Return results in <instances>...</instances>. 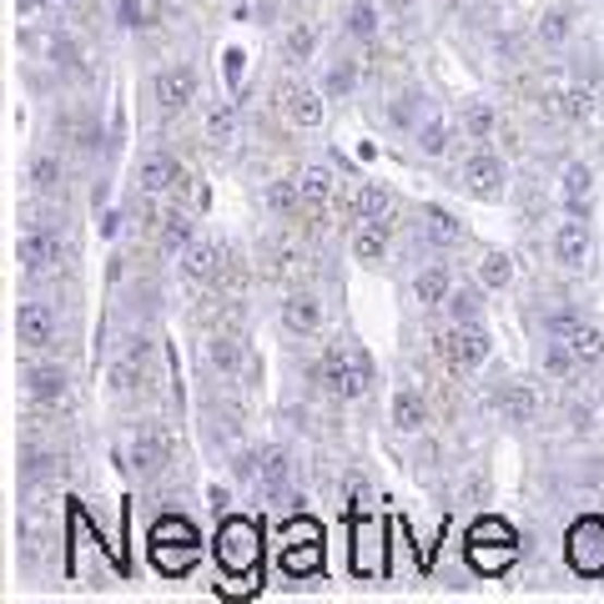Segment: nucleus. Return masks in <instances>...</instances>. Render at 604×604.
I'll return each mask as SVG.
<instances>
[{
	"mask_svg": "<svg viewBox=\"0 0 604 604\" xmlns=\"http://www.w3.org/2000/svg\"><path fill=\"white\" fill-rule=\"evenodd\" d=\"M217 569L232 579H257L263 569V524L247 514H227L217 524Z\"/></svg>",
	"mask_w": 604,
	"mask_h": 604,
	"instance_id": "f257e3e1",
	"label": "nucleus"
},
{
	"mask_svg": "<svg viewBox=\"0 0 604 604\" xmlns=\"http://www.w3.org/2000/svg\"><path fill=\"white\" fill-rule=\"evenodd\" d=\"M146 554H152V565L161 569L167 579L186 575V569L197 565V554H202V539L197 529L186 524L182 514H167V519H157L152 524V539H146Z\"/></svg>",
	"mask_w": 604,
	"mask_h": 604,
	"instance_id": "f03ea898",
	"label": "nucleus"
},
{
	"mask_svg": "<svg viewBox=\"0 0 604 604\" xmlns=\"http://www.w3.org/2000/svg\"><path fill=\"white\" fill-rule=\"evenodd\" d=\"M463 554H469V565L479 569V575H504V569L519 559V534H514V524H504V519H479V524L469 529V539H463Z\"/></svg>",
	"mask_w": 604,
	"mask_h": 604,
	"instance_id": "7ed1b4c3",
	"label": "nucleus"
},
{
	"mask_svg": "<svg viewBox=\"0 0 604 604\" xmlns=\"http://www.w3.org/2000/svg\"><path fill=\"white\" fill-rule=\"evenodd\" d=\"M317 383L328 388L333 398H342V403H353V398L369 394L373 383V363L358 348H342V342H333L328 353H323V369H317Z\"/></svg>",
	"mask_w": 604,
	"mask_h": 604,
	"instance_id": "20e7f679",
	"label": "nucleus"
},
{
	"mask_svg": "<svg viewBox=\"0 0 604 604\" xmlns=\"http://www.w3.org/2000/svg\"><path fill=\"white\" fill-rule=\"evenodd\" d=\"M565 559L579 579H604V519L600 514H584L575 519L565 534Z\"/></svg>",
	"mask_w": 604,
	"mask_h": 604,
	"instance_id": "39448f33",
	"label": "nucleus"
},
{
	"mask_svg": "<svg viewBox=\"0 0 604 604\" xmlns=\"http://www.w3.org/2000/svg\"><path fill=\"white\" fill-rule=\"evenodd\" d=\"M544 338H559V342H569V353L579 358V369H594L604 358V328L600 323H584L579 313H549L544 317Z\"/></svg>",
	"mask_w": 604,
	"mask_h": 604,
	"instance_id": "423d86ee",
	"label": "nucleus"
},
{
	"mask_svg": "<svg viewBox=\"0 0 604 604\" xmlns=\"http://www.w3.org/2000/svg\"><path fill=\"white\" fill-rule=\"evenodd\" d=\"M15 263L26 267L31 277L51 273V267L67 263V242H61V232H56V227L36 222V227H26V232L15 237Z\"/></svg>",
	"mask_w": 604,
	"mask_h": 604,
	"instance_id": "0eeeda50",
	"label": "nucleus"
},
{
	"mask_svg": "<svg viewBox=\"0 0 604 604\" xmlns=\"http://www.w3.org/2000/svg\"><path fill=\"white\" fill-rule=\"evenodd\" d=\"M459 182L469 186L479 202H499L504 197V186H509V167H504L488 146H479L473 157H463V167H459Z\"/></svg>",
	"mask_w": 604,
	"mask_h": 604,
	"instance_id": "6e6552de",
	"label": "nucleus"
},
{
	"mask_svg": "<svg viewBox=\"0 0 604 604\" xmlns=\"http://www.w3.org/2000/svg\"><path fill=\"white\" fill-rule=\"evenodd\" d=\"M15 342L31 348V353L51 348V342H56V307H51V302L21 298V307H15Z\"/></svg>",
	"mask_w": 604,
	"mask_h": 604,
	"instance_id": "1a4fd4ad",
	"label": "nucleus"
},
{
	"mask_svg": "<svg viewBox=\"0 0 604 604\" xmlns=\"http://www.w3.org/2000/svg\"><path fill=\"white\" fill-rule=\"evenodd\" d=\"M488 348H494V342H488L484 323H454V328H448V338H444V358H448V363H454L459 373H473V369H479V363L488 358Z\"/></svg>",
	"mask_w": 604,
	"mask_h": 604,
	"instance_id": "9d476101",
	"label": "nucleus"
},
{
	"mask_svg": "<svg viewBox=\"0 0 604 604\" xmlns=\"http://www.w3.org/2000/svg\"><path fill=\"white\" fill-rule=\"evenodd\" d=\"M323 96L317 86H307V81H288L282 92H277V106H282V117L298 126V132H317L323 126Z\"/></svg>",
	"mask_w": 604,
	"mask_h": 604,
	"instance_id": "9b49d317",
	"label": "nucleus"
},
{
	"mask_svg": "<svg viewBox=\"0 0 604 604\" xmlns=\"http://www.w3.org/2000/svg\"><path fill=\"white\" fill-rule=\"evenodd\" d=\"M197 86H202V76L192 61H171L157 76V106L161 111H186V106L197 101Z\"/></svg>",
	"mask_w": 604,
	"mask_h": 604,
	"instance_id": "f8f14e48",
	"label": "nucleus"
},
{
	"mask_svg": "<svg viewBox=\"0 0 604 604\" xmlns=\"http://www.w3.org/2000/svg\"><path fill=\"white\" fill-rule=\"evenodd\" d=\"M590 252H594V237H590L584 212H569V222H559V232H554V257H559V267L579 273V267L590 263Z\"/></svg>",
	"mask_w": 604,
	"mask_h": 604,
	"instance_id": "ddd939ff",
	"label": "nucleus"
},
{
	"mask_svg": "<svg viewBox=\"0 0 604 604\" xmlns=\"http://www.w3.org/2000/svg\"><path fill=\"white\" fill-rule=\"evenodd\" d=\"M167 459H171L167 434H161L157 423H142V428L132 434V469L142 473V479H152V473L167 469Z\"/></svg>",
	"mask_w": 604,
	"mask_h": 604,
	"instance_id": "4468645a",
	"label": "nucleus"
},
{
	"mask_svg": "<svg viewBox=\"0 0 604 604\" xmlns=\"http://www.w3.org/2000/svg\"><path fill=\"white\" fill-rule=\"evenodd\" d=\"M282 569H288L292 579H298V575H317V569H323V539H317L313 524L292 529V544L282 549Z\"/></svg>",
	"mask_w": 604,
	"mask_h": 604,
	"instance_id": "2eb2a0df",
	"label": "nucleus"
},
{
	"mask_svg": "<svg viewBox=\"0 0 604 604\" xmlns=\"http://www.w3.org/2000/svg\"><path fill=\"white\" fill-rule=\"evenodd\" d=\"M21 383H26V394L36 398V403H67L71 398V373L56 369V363H40V369H26L21 373Z\"/></svg>",
	"mask_w": 604,
	"mask_h": 604,
	"instance_id": "dca6fc26",
	"label": "nucleus"
},
{
	"mask_svg": "<svg viewBox=\"0 0 604 604\" xmlns=\"http://www.w3.org/2000/svg\"><path fill=\"white\" fill-rule=\"evenodd\" d=\"M282 328H288L292 338H313V333L323 328V302H317V292H288V302H282Z\"/></svg>",
	"mask_w": 604,
	"mask_h": 604,
	"instance_id": "f3484780",
	"label": "nucleus"
},
{
	"mask_svg": "<svg viewBox=\"0 0 604 604\" xmlns=\"http://www.w3.org/2000/svg\"><path fill=\"white\" fill-rule=\"evenodd\" d=\"M182 177L186 171L177 167V157H167V152H146L142 167H136V186L152 192V197H157V192H171V186H182Z\"/></svg>",
	"mask_w": 604,
	"mask_h": 604,
	"instance_id": "a211bd4d",
	"label": "nucleus"
},
{
	"mask_svg": "<svg viewBox=\"0 0 604 604\" xmlns=\"http://www.w3.org/2000/svg\"><path fill=\"white\" fill-rule=\"evenodd\" d=\"M494 403H499V419L514 423V428H529V423L539 419V398H534L529 383H504Z\"/></svg>",
	"mask_w": 604,
	"mask_h": 604,
	"instance_id": "6ab92c4d",
	"label": "nucleus"
},
{
	"mask_svg": "<svg viewBox=\"0 0 604 604\" xmlns=\"http://www.w3.org/2000/svg\"><path fill=\"white\" fill-rule=\"evenodd\" d=\"M559 202H565L569 212H590L594 202V167L590 161H569L565 177H559Z\"/></svg>",
	"mask_w": 604,
	"mask_h": 604,
	"instance_id": "aec40b11",
	"label": "nucleus"
},
{
	"mask_svg": "<svg viewBox=\"0 0 604 604\" xmlns=\"http://www.w3.org/2000/svg\"><path fill=\"white\" fill-rule=\"evenodd\" d=\"M448 142H454V121H448L444 111H423V121L413 126V146H419L428 161H438L448 152Z\"/></svg>",
	"mask_w": 604,
	"mask_h": 604,
	"instance_id": "412c9836",
	"label": "nucleus"
},
{
	"mask_svg": "<svg viewBox=\"0 0 604 604\" xmlns=\"http://www.w3.org/2000/svg\"><path fill=\"white\" fill-rule=\"evenodd\" d=\"M419 222H423V237L438 242V247H459L463 242V222L448 207H438V202H428V207L419 212Z\"/></svg>",
	"mask_w": 604,
	"mask_h": 604,
	"instance_id": "4be33fe9",
	"label": "nucleus"
},
{
	"mask_svg": "<svg viewBox=\"0 0 604 604\" xmlns=\"http://www.w3.org/2000/svg\"><path fill=\"white\" fill-rule=\"evenodd\" d=\"M388 237H394V232H388V222H383V217H369V222L353 232V257L363 267H378L383 252H388Z\"/></svg>",
	"mask_w": 604,
	"mask_h": 604,
	"instance_id": "5701e85b",
	"label": "nucleus"
},
{
	"mask_svg": "<svg viewBox=\"0 0 604 604\" xmlns=\"http://www.w3.org/2000/svg\"><path fill=\"white\" fill-rule=\"evenodd\" d=\"M182 273L192 282H212V277H222V247L217 242H192L182 252Z\"/></svg>",
	"mask_w": 604,
	"mask_h": 604,
	"instance_id": "b1692460",
	"label": "nucleus"
},
{
	"mask_svg": "<svg viewBox=\"0 0 604 604\" xmlns=\"http://www.w3.org/2000/svg\"><path fill=\"white\" fill-rule=\"evenodd\" d=\"M394 423H398V434H419L423 423H428V403H423L419 388H398L394 394Z\"/></svg>",
	"mask_w": 604,
	"mask_h": 604,
	"instance_id": "393cba45",
	"label": "nucleus"
},
{
	"mask_svg": "<svg viewBox=\"0 0 604 604\" xmlns=\"http://www.w3.org/2000/svg\"><path fill=\"white\" fill-rule=\"evenodd\" d=\"M252 473H257V484H263L267 494H277V488L288 484L292 463H288V454H282V448H263V454H252Z\"/></svg>",
	"mask_w": 604,
	"mask_h": 604,
	"instance_id": "a878e982",
	"label": "nucleus"
},
{
	"mask_svg": "<svg viewBox=\"0 0 604 604\" xmlns=\"http://www.w3.org/2000/svg\"><path fill=\"white\" fill-rule=\"evenodd\" d=\"M448 292H454V277H448V267H423V273L413 277V298H419L423 307H444Z\"/></svg>",
	"mask_w": 604,
	"mask_h": 604,
	"instance_id": "bb28decb",
	"label": "nucleus"
},
{
	"mask_svg": "<svg viewBox=\"0 0 604 604\" xmlns=\"http://www.w3.org/2000/svg\"><path fill=\"white\" fill-rule=\"evenodd\" d=\"M378 26H383V11L373 5V0H353L348 15H342V31H348L353 40H373V36H378Z\"/></svg>",
	"mask_w": 604,
	"mask_h": 604,
	"instance_id": "cd10ccee",
	"label": "nucleus"
},
{
	"mask_svg": "<svg viewBox=\"0 0 604 604\" xmlns=\"http://www.w3.org/2000/svg\"><path fill=\"white\" fill-rule=\"evenodd\" d=\"M459 126H463V136H469V142H488V136H494V126H499V117H494V106H488V101H463Z\"/></svg>",
	"mask_w": 604,
	"mask_h": 604,
	"instance_id": "c85d7f7f",
	"label": "nucleus"
},
{
	"mask_svg": "<svg viewBox=\"0 0 604 604\" xmlns=\"http://www.w3.org/2000/svg\"><path fill=\"white\" fill-rule=\"evenodd\" d=\"M313 51H317V26L313 21H298V26L282 36V61L302 67V61H313Z\"/></svg>",
	"mask_w": 604,
	"mask_h": 604,
	"instance_id": "c756f323",
	"label": "nucleus"
},
{
	"mask_svg": "<svg viewBox=\"0 0 604 604\" xmlns=\"http://www.w3.org/2000/svg\"><path fill=\"white\" fill-rule=\"evenodd\" d=\"M298 192L307 207H328L333 202V171L328 167H302L298 171Z\"/></svg>",
	"mask_w": 604,
	"mask_h": 604,
	"instance_id": "7c9ffc66",
	"label": "nucleus"
},
{
	"mask_svg": "<svg viewBox=\"0 0 604 604\" xmlns=\"http://www.w3.org/2000/svg\"><path fill=\"white\" fill-rule=\"evenodd\" d=\"M323 92L333 96V101H348V96L358 92V61L353 56H338L328 67V76H323Z\"/></svg>",
	"mask_w": 604,
	"mask_h": 604,
	"instance_id": "2f4dec72",
	"label": "nucleus"
},
{
	"mask_svg": "<svg viewBox=\"0 0 604 604\" xmlns=\"http://www.w3.org/2000/svg\"><path fill=\"white\" fill-rule=\"evenodd\" d=\"M202 132H207V146H217V152H222V146H232L237 142V111H232V101L212 106V111H207V126H202Z\"/></svg>",
	"mask_w": 604,
	"mask_h": 604,
	"instance_id": "473e14b6",
	"label": "nucleus"
},
{
	"mask_svg": "<svg viewBox=\"0 0 604 604\" xmlns=\"http://www.w3.org/2000/svg\"><path fill=\"white\" fill-rule=\"evenodd\" d=\"M207 363L217 373H227V378H232V373L242 369V338H232V333H217V338L207 342Z\"/></svg>",
	"mask_w": 604,
	"mask_h": 604,
	"instance_id": "72a5a7b5",
	"label": "nucleus"
},
{
	"mask_svg": "<svg viewBox=\"0 0 604 604\" xmlns=\"http://www.w3.org/2000/svg\"><path fill=\"white\" fill-rule=\"evenodd\" d=\"M509 282H514V257L509 252H484V263H479V288L504 292Z\"/></svg>",
	"mask_w": 604,
	"mask_h": 604,
	"instance_id": "f704fd0d",
	"label": "nucleus"
},
{
	"mask_svg": "<svg viewBox=\"0 0 604 604\" xmlns=\"http://www.w3.org/2000/svg\"><path fill=\"white\" fill-rule=\"evenodd\" d=\"M31 182H36V192L56 197V192L67 186V167H61V157H51V152H40V157L31 161Z\"/></svg>",
	"mask_w": 604,
	"mask_h": 604,
	"instance_id": "c9c22d12",
	"label": "nucleus"
},
{
	"mask_svg": "<svg viewBox=\"0 0 604 604\" xmlns=\"http://www.w3.org/2000/svg\"><path fill=\"white\" fill-rule=\"evenodd\" d=\"M192 242H197V222H192L186 212H171L167 227H161V252H171V257H177V252H186Z\"/></svg>",
	"mask_w": 604,
	"mask_h": 604,
	"instance_id": "e433bc0d",
	"label": "nucleus"
},
{
	"mask_svg": "<svg viewBox=\"0 0 604 604\" xmlns=\"http://www.w3.org/2000/svg\"><path fill=\"white\" fill-rule=\"evenodd\" d=\"M267 207L277 212V217H302V192H298V177H282V182L267 186Z\"/></svg>",
	"mask_w": 604,
	"mask_h": 604,
	"instance_id": "4c0bfd02",
	"label": "nucleus"
},
{
	"mask_svg": "<svg viewBox=\"0 0 604 604\" xmlns=\"http://www.w3.org/2000/svg\"><path fill=\"white\" fill-rule=\"evenodd\" d=\"M388 207H394V197H388V186H378V182H363L353 192V212L369 222V217H388Z\"/></svg>",
	"mask_w": 604,
	"mask_h": 604,
	"instance_id": "58836bf2",
	"label": "nucleus"
},
{
	"mask_svg": "<svg viewBox=\"0 0 604 604\" xmlns=\"http://www.w3.org/2000/svg\"><path fill=\"white\" fill-rule=\"evenodd\" d=\"M539 363H544V373H549V378H569V373H579V358L569 353V342H559V338L544 342Z\"/></svg>",
	"mask_w": 604,
	"mask_h": 604,
	"instance_id": "ea45409f",
	"label": "nucleus"
},
{
	"mask_svg": "<svg viewBox=\"0 0 604 604\" xmlns=\"http://www.w3.org/2000/svg\"><path fill=\"white\" fill-rule=\"evenodd\" d=\"M423 101H428L423 92H403L394 106H388V121H394V126H403V132H413V126L423 121Z\"/></svg>",
	"mask_w": 604,
	"mask_h": 604,
	"instance_id": "a19ab883",
	"label": "nucleus"
},
{
	"mask_svg": "<svg viewBox=\"0 0 604 604\" xmlns=\"http://www.w3.org/2000/svg\"><path fill=\"white\" fill-rule=\"evenodd\" d=\"M569 31H575L569 11H544V15H539V26H534V36L544 40V46H565Z\"/></svg>",
	"mask_w": 604,
	"mask_h": 604,
	"instance_id": "79ce46f5",
	"label": "nucleus"
},
{
	"mask_svg": "<svg viewBox=\"0 0 604 604\" xmlns=\"http://www.w3.org/2000/svg\"><path fill=\"white\" fill-rule=\"evenodd\" d=\"M444 307L454 323H479V288H454Z\"/></svg>",
	"mask_w": 604,
	"mask_h": 604,
	"instance_id": "37998d69",
	"label": "nucleus"
},
{
	"mask_svg": "<svg viewBox=\"0 0 604 604\" xmlns=\"http://www.w3.org/2000/svg\"><path fill=\"white\" fill-rule=\"evenodd\" d=\"M594 111V96L584 92V86H575V92H565V117L569 121H584Z\"/></svg>",
	"mask_w": 604,
	"mask_h": 604,
	"instance_id": "c03bdc74",
	"label": "nucleus"
},
{
	"mask_svg": "<svg viewBox=\"0 0 604 604\" xmlns=\"http://www.w3.org/2000/svg\"><path fill=\"white\" fill-rule=\"evenodd\" d=\"M117 15H121V26H146V15H152V11H146V0H117Z\"/></svg>",
	"mask_w": 604,
	"mask_h": 604,
	"instance_id": "a18cd8bd",
	"label": "nucleus"
},
{
	"mask_svg": "<svg viewBox=\"0 0 604 604\" xmlns=\"http://www.w3.org/2000/svg\"><path fill=\"white\" fill-rule=\"evenodd\" d=\"M242 67H247V56L232 46V51H227V86H237V81H242Z\"/></svg>",
	"mask_w": 604,
	"mask_h": 604,
	"instance_id": "49530a36",
	"label": "nucleus"
},
{
	"mask_svg": "<svg viewBox=\"0 0 604 604\" xmlns=\"http://www.w3.org/2000/svg\"><path fill=\"white\" fill-rule=\"evenodd\" d=\"M61 5H81V0H61Z\"/></svg>",
	"mask_w": 604,
	"mask_h": 604,
	"instance_id": "de8ad7c7",
	"label": "nucleus"
}]
</instances>
